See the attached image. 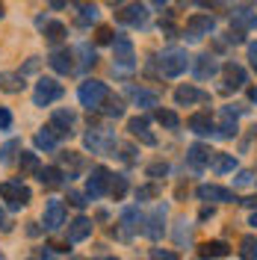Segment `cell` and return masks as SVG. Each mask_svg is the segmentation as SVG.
I'll return each mask as SVG.
<instances>
[{"instance_id": "1", "label": "cell", "mask_w": 257, "mask_h": 260, "mask_svg": "<svg viewBox=\"0 0 257 260\" xmlns=\"http://www.w3.org/2000/svg\"><path fill=\"white\" fill-rule=\"evenodd\" d=\"M157 62H160L163 77H180V74L189 68V53H186L183 48H166Z\"/></svg>"}, {"instance_id": "2", "label": "cell", "mask_w": 257, "mask_h": 260, "mask_svg": "<svg viewBox=\"0 0 257 260\" xmlns=\"http://www.w3.org/2000/svg\"><path fill=\"white\" fill-rule=\"evenodd\" d=\"M77 98H80V104L86 110H98L110 98V89H107V83H101V80H83L80 89H77Z\"/></svg>"}, {"instance_id": "3", "label": "cell", "mask_w": 257, "mask_h": 260, "mask_svg": "<svg viewBox=\"0 0 257 260\" xmlns=\"http://www.w3.org/2000/svg\"><path fill=\"white\" fill-rule=\"evenodd\" d=\"M113 68L115 71H133L136 68V53H133V42L127 36H115L113 42Z\"/></svg>"}, {"instance_id": "4", "label": "cell", "mask_w": 257, "mask_h": 260, "mask_svg": "<svg viewBox=\"0 0 257 260\" xmlns=\"http://www.w3.org/2000/svg\"><path fill=\"white\" fill-rule=\"evenodd\" d=\"M0 198H3L12 210H18V207L30 204V189H27L21 180H3V183H0Z\"/></svg>"}, {"instance_id": "5", "label": "cell", "mask_w": 257, "mask_h": 260, "mask_svg": "<svg viewBox=\"0 0 257 260\" xmlns=\"http://www.w3.org/2000/svg\"><path fill=\"white\" fill-rule=\"evenodd\" d=\"M59 98H62V86L53 77H42V80L36 83V92H33V104L36 107H48V104L59 101Z\"/></svg>"}, {"instance_id": "6", "label": "cell", "mask_w": 257, "mask_h": 260, "mask_svg": "<svg viewBox=\"0 0 257 260\" xmlns=\"http://www.w3.org/2000/svg\"><path fill=\"white\" fill-rule=\"evenodd\" d=\"M83 142H86V148H89L92 154H110V151L118 148V139H115L110 130H89Z\"/></svg>"}, {"instance_id": "7", "label": "cell", "mask_w": 257, "mask_h": 260, "mask_svg": "<svg viewBox=\"0 0 257 260\" xmlns=\"http://www.w3.org/2000/svg\"><path fill=\"white\" fill-rule=\"evenodd\" d=\"M110 180H113L110 169L95 166V169H92V175H89V180H86V192H89V198L95 201V198H101V195L110 192Z\"/></svg>"}, {"instance_id": "8", "label": "cell", "mask_w": 257, "mask_h": 260, "mask_svg": "<svg viewBox=\"0 0 257 260\" xmlns=\"http://www.w3.org/2000/svg\"><path fill=\"white\" fill-rule=\"evenodd\" d=\"M186 30H189V42L195 39H201V36H210V32L216 30V18L210 15V12H198L186 21Z\"/></svg>"}, {"instance_id": "9", "label": "cell", "mask_w": 257, "mask_h": 260, "mask_svg": "<svg viewBox=\"0 0 257 260\" xmlns=\"http://www.w3.org/2000/svg\"><path fill=\"white\" fill-rule=\"evenodd\" d=\"M74 121H77V115L71 113V110H56V113L50 115V124L48 127L56 133V139H65V136H71L74 133Z\"/></svg>"}, {"instance_id": "10", "label": "cell", "mask_w": 257, "mask_h": 260, "mask_svg": "<svg viewBox=\"0 0 257 260\" xmlns=\"http://www.w3.org/2000/svg\"><path fill=\"white\" fill-rule=\"evenodd\" d=\"M115 18L121 24H130V27H145L148 24V6L145 3H130L121 12H115Z\"/></svg>"}, {"instance_id": "11", "label": "cell", "mask_w": 257, "mask_h": 260, "mask_svg": "<svg viewBox=\"0 0 257 260\" xmlns=\"http://www.w3.org/2000/svg\"><path fill=\"white\" fill-rule=\"evenodd\" d=\"M59 225H65V204L59 198H48V204H45V231H59Z\"/></svg>"}, {"instance_id": "12", "label": "cell", "mask_w": 257, "mask_h": 260, "mask_svg": "<svg viewBox=\"0 0 257 260\" xmlns=\"http://www.w3.org/2000/svg\"><path fill=\"white\" fill-rule=\"evenodd\" d=\"M98 18H101V12H98V6L92 0H77L74 3V21H77V27H92V24H98Z\"/></svg>"}, {"instance_id": "13", "label": "cell", "mask_w": 257, "mask_h": 260, "mask_svg": "<svg viewBox=\"0 0 257 260\" xmlns=\"http://www.w3.org/2000/svg\"><path fill=\"white\" fill-rule=\"evenodd\" d=\"M222 74H225V83H222V89L225 92H234V89H242L245 83H248V77H245V68L237 62H228L225 68H222Z\"/></svg>"}, {"instance_id": "14", "label": "cell", "mask_w": 257, "mask_h": 260, "mask_svg": "<svg viewBox=\"0 0 257 260\" xmlns=\"http://www.w3.org/2000/svg\"><path fill=\"white\" fill-rule=\"evenodd\" d=\"M163 222H166V207H163V204H157V207L151 210V216L145 219L142 234H145V237H151V240H160L163 231H166V228H163Z\"/></svg>"}, {"instance_id": "15", "label": "cell", "mask_w": 257, "mask_h": 260, "mask_svg": "<svg viewBox=\"0 0 257 260\" xmlns=\"http://www.w3.org/2000/svg\"><path fill=\"white\" fill-rule=\"evenodd\" d=\"M192 68H195V77H198V80H210V77H216V74L222 71L219 59L210 56V53H201V56L192 62Z\"/></svg>"}, {"instance_id": "16", "label": "cell", "mask_w": 257, "mask_h": 260, "mask_svg": "<svg viewBox=\"0 0 257 260\" xmlns=\"http://www.w3.org/2000/svg\"><path fill=\"white\" fill-rule=\"evenodd\" d=\"M198 198H201V201H222V204H228V201H240L231 189L216 186V183H204V186H198Z\"/></svg>"}, {"instance_id": "17", "label": "cell", "mask_w": 257, "mask_h": 260, "mask_svg": "<svg viewBox=\"0 0 257 260\" xmlns=\"http://www.w3.org/2000/svg\"><path fill=\"white\" fill-rule=\"evenodd\" d=\"M92 219H86V216H77L71 225H68V234H65V240L68 243H83L86 237H92Z\"/></svg>"}, {"instance_id": "18", "label": "cell", "mask_w": 257, "mask_h": 260, "mask_svg": "<svg viewBox=\"0 0 257 260\" xmlns=\"http://www.w3.org/2000/svg\"><path fill=\"white\" fill-rule=\"evenodd\" d=\"M71 59H74V53L59 48V50H53V53L48 56V65L56 71V74H71V71H74V62H71Z\"/></svg>"}, {"instance_id": "19", "label": "cell", "mask_w": 257, "mask_h": 260, "mask_svg": "<svg viewBox=\"0 0 257 260\" xmlns=\"http://www.w3.org/2000/svg\"><path fill=\"white\" fill-rule=\"evenodd\" d=\"M139 222H145L139 207H124V210H121V234H118V237L127 240L130 234H136V231H139Z\"/></svg>"}, {"instance_id": "20", "label": "cell", "mask_w": 257, "mask_h": 260, "mask_svg": "<svg viewBox=\"0 0 257 260\" xmlns=\"http://www.w3.org/2000/svg\"><path fill=\"white\" fill-rule=\"evenodd\" d=\"M210 160H213V151L204 148V145H192L189 151H186V162H189V169H195V172L207 169Z\"/></svg>"}, {"instance_id": "21", "label": "cell", "mask_w": 257, "mask_h": 260, "mask_svg": "<svg viewBox=\"0 0 257 260\" xmlns=\"http://www.w3.org/2000/svg\"><path fill=\"white\" fill-rule=\"evenodd\" d=\"M237 113H245V107H225L222 110V127H219V136H225V139H231V136H237Z\"/></svg>"}, {"instance_id": "22", "label": "cell", "mask_w": 257, "mask_h": 260, "mask_svg": "<svg viewBox=\"0 0 257 260\" xmlns=\"http://www.w3.org/2000/svg\"><path fill=\"white\" fill-rule=\"evenodd\" d=\"M127 130L136 136V139H139V142H145V145H157V136L148 130V118H130Z\"/></svg>"}, {"instance_id": "23", "label": "cell", "mask_w": 257, "mask_h": 260, "mask_svg": "<svg viewBox=\"0 0 257 260\" xmlns=\"http://www.w3.org/2000/svg\"><path fill=\"white\" fill-rule=\"evenodd\" d=\"M198 101H207V95L201 92V89H195V86H180L175 92V104L177 107H192Z\"/></svg>"}, {"instance_id": "24", "label": "cell", "mask_w": 257, "mask_h": 260, "mask_svg": "<svg viewBox=\"0 0 257 260\" xmlns=\"http://www.w3.org/2000/svg\"><path fill=\"white\" fill-rule=\"evenodd\" d=\"M186 127L192 133H198V136H213V118H210V113H195L186 121Z\"/></svg>"}, {"instance_id": "25", "label": "cell", "mask_w": 257, "mask_h": 260, "mask_svg": "<svg viewBox=\"0 0 257 260\" xmlns=\"http://www.w3.org/2000/svg\"><path fill=\"white\" fill-rule=\"evenodd\" d=\"M39 24L45 27V39H48V42H53V45H56V42H62L65 32H68L62 21H45V18H39Z\"/></svg>"}, {"instance_id": "26", "label": "cell", "mask_w": 257, "mask_h": 260, "mask_svg": "<svg viewBox=\"0 0 257 260\" xmlns=\"http://www.w3.org/2000/svg\"><path fill=\"white\" fill-rule=\"evenodd\" d=\"M27 83H24V74H12V71H0V89L3 92H21Z\"/></svg>"}, {"instance_id": "27", "label": "cell", "mask_w": 257, "mask_h": 260, "mask_svg": "<svg viewBox=\"0 0 257 260\" xmlns=\"http://www.w3.org/2000/svg\"><path fill=\"white\" fill-rule=\"evenodd\" d=\"M18 166H21V175H39V169H42V162H39V154H33V151H21V157H18Z\"/></svg>"}, {"instance_id": "28", "label": "cell", "mask_w": 257, "mask_h": 260, "mask_svg": "<svg viewBox=\"0 0 257 260\" xmlns=\"http://www.w3.org/2000/svg\"><path fill=\"white\" fill-rule=\"evenodd\" d=\"M228 254H231V248H228V243H222V240H213V243L201 245V257H207V260L228 257Z\"/></svg>"}, {"instance_id": "29", "label": "cell", "mask_w": 257, "mask_h": 260, "mask_svg": "<svg viewBox=\"0 0 257 260\" xmlns=\"http://www.w3.org/2000/svg\"><path fill=\"white\" fill-rule=\"evenodd\" d=\"M133 101H136V107L151 110V107H157V104H160V95H157V92H151V89H133Z\"/></svg>"}, {"instance_id": "30", "label": "cell", "mask_w": 257, "mask_h": 260, "mask_svg": "<svg viewBox=\"0 0 257 260\" xmlns=\"http://www.w3.org/2000/svg\"><path fill=\"white\" fill-rule=\"evenodd\" d=\"M36 148H39V151H53V148H56V133L50 127H42L36 133Z\"/></svg>"}, {"instance_id": "31", "label": "cell", "mask_w": 257, "mask_h": 260, "mask_svg": "<svg viewBox=\"0 0 257 260\" xmlns=\"http://www.w3.org/2000/svg\"><path fill=\"white\" fill-rule=\"evenodd\" d=\"M240 257L242 260H257V237L254 234H245L240 240Z\"/></svg>"}, {"instance_id": "32", "label": "cell", "mask_w": 257, "mask_h": 260, "mask_svg": "<svg viewBox=\"0 0 257 260\" xmlns=\"http://www.w3.org/2000/svg\"><path fill=\"white\" fill-rule=\"evenodd\" d=\"M62 172L56 169V166H48V169H39V180L45 183V186H59L62 183Z\"/></svg>"}, {"instance_id": "33", "label": "cell", "mask_w": 257, "mask_h": 260, "mask_svg": "<svg viewBox=\"0 0 257 260\" xmlns=\"http://www.w3.org/2000/svg\"><path fill=\"white\" fill-rule=\"evenodd\" d=\"M234 24H240V27H245V30H254L257 27V12H251V9H237L234 12Z\"/></svg>"}, {"instance_id": "34", "label": "cell", "mask_w": 257, "mask_h": 260, "mask_svg": "<svg viewBox=\"0 0 257 260\" xmlns=\"http://www.w3.org/2000/svg\"><path fill=\"white\" fill-rule=\"evenodd\" d=\"M213 169H216L219 175H228V172L237 169V157H234V154H219V157L213 160Z\"/></svg>"}, {"instance_id": "35", "label": "cell", "mask_w": 257, "mask_h": 260, "mask_svg": "<svg viewBox=\"0 0 257 260\" xmlns=\"http://www.w3.org/2000/svg\"><path fill=\"white\" fill-rule=\"evenodd\" d=\"M157 121H160L163 127H169V130L180 127V118H177L175 110H157Z\"/></svg>"}, {"instance_id": "36", "label": "cell", "mask_w": 257, "mask_h": 260, "mask_svg": "<svg viewBox=\"0 0 257 260\" xmlns=\"http://www.w3.org/2000/svg\"><path fill=\"white\" fill-rule=\"evenodd\" d=\"M124 192H127V178L124 175H113V180H110V195L118 201V198H124Z\"/></svg>"}, {"instance_id": "37", "label": "cell", "mask_w": 257, "mask_h": 260, "mask_svg": "<svg viewBox=\"0 0 257 260\" xmlns=\"http://www.w3.org/2000/svg\"><path fill=\"white\" fill-rule=\"evenodd\" d=\"M189 237H192V231H189V222H186V219H180V222H177V231H175V243H177V245H183V243H189Z\"/></svg>"}, {"instance_id": "38", "label": "cell", "mask_w": 257, "mask_h": 260, "mask_svg": "<svg viewBox=\"0 0 257 260\" xmlns=\"http://www.w3.org/2000/svg\"><path fill=\"white\" fill-rule=\"evenodd\" d=\"M104 113L110 115V118H121V115H124V104H121L118 98H113V101L107 104V110H104Z\"/></svg>"}, {"instance_id": "39", "label": "cell", "mask_w": 257, "mask_h": 260, "mask_svg": "<svg viewBox=\"0 0 257 260\" xmlns=\"http://www.w3.org/2000/svg\"><path fill=\"white\" fill-rule=\"evenodd\" d=\"M77 53H80V65H95V50L89 45H77Z\"/></svg>"}, {"instance_id": "40", "label": "cell", "mask_w": 257, "mask_h": 260, "mask_svg": "<svg viewBox=\"0 0 257 260\" xmlns=\"http://www.w3.org/2000/svg\"><path fill=\"white\" fill-rule=\"evenodd\" d=\"M18 148H21V142H15V139H12V142H6V145L0 148V162H9Z\"/></svg>"}, {"instance_id": "41", "label": "cell", "mask_w": 257, "mask_h": 260, "mask_svg": "<svg viewBox=\"0 0 257 260\" xmlns=\"http://www.w3.org/2000/svg\"><path fill=\"white\" fill-rule=\"evenodd\" d=\"M166 175H169V166H166V162H151V166H148V178H166Z\"/></svg>"}, {"instance_id": "42", "label": "cell", "mask_w": 257, "mask_h": 260, "mask_svg": "<svg viewBox=\"0 0 257 260\" xmlns=\"http://www.w3.org/2000/svg\"><path fill=\"white\" fill-rule=\"evenodd\" d=\"M59 160H62L65 166H71V169H83V160L77 154H71V151H68V154H59Z\"/></svg>"}, {"instance_id": "43", "label": "cell", "mask_w": 257, "mask_h": 260, "mask_svg": "<svg viewBox=\"0 0 257 260\" xmlns=\"http://www.w3.org/2000/svg\"><path fill=\"white\" fill-rule=\"evenodd\" d=\"M151 257H154V260H180L175 251H169V248H154V251H151Z\"/></svg>"}, {"instance_id": "44", "label": "cell", "mask_w": 257, "mask_h": 260, "mask_svg": "<svg viewBox=\"0 0 257 260\" xmlns=\"http://www.w3.org/2000/svg\"><path fill=\"white\" fill-rule=\"evenodd\" d=\"M68 204H74L77 210H83V207H86V198H83V192L71 189V192H68Z\"/></svg>"}, {"instance_id": "45", "label": "cell", "mask_w": 257, "mask_h": 260, "mask_svg": "<svg viewBox=\"0 0 257 260\" xmlns=\"http://www.w3.org/2000/svg\"><path fill=\"white\" fill-rule=\"evenodd\" d=\"M12 127V113L6 107H0V130H9Z\"/></svg>"}, {"instance_id": "46", "label": "cell", "mask_w": 257, "mask_h": 260, "mask_svg": "<svg viewBox=\"0 0 257 260\" xmlns=\"http://www.w3.org/2000/svg\"><path fill=\"white\" fill-rule=\"evenodd\" d=\"M113 36H115V32L110 30V27H101V30H98V42H104V45H110V42H115Z\"/></svg>"}, {"instance_id": "47", "label": "cell", "mask_w": 257, "mask_h": 260, "mask_svg": "<svg viewBox=\"0 0 257 260\" xmlns=\"http://www.w3.org/2000/svg\"><path fill=\"white\" fill-rule=\"evenodd\" d=\"M251 180H254V175H251V172H248V169H242L240 175H237V186H248V183H251Z\"/></svg>"}, {"instance_id": "48", "label": "cell", "mask_w": 257, "mask_h": 260, "mask_svg": "<svg viewBox=\"0 0 257 260\" xmlns=\"http://www.w3.org/2000/svg\"><path fill=\"white\" fill-rule=\"evenodd\" d=\"M157 195V186H142V189H136V198L145 201V198H154Z\"/></svg>"}, {"instance_id": "49", "label": "cell", "mask_w": 257, "mask_h": 260, "mask_svg": "<svg viewBox=\"0 0 257 260\" xmlns=\"http://www.w3.org/2000/svg\"><path fill=\"white\" fill-rule=\"evenodd\" d=\"M248 59H251V65L257 68V42H251V45H248Z\"/></svg>"}, {"instance_id": "50", "label": "cell", "mask_w": 257, "mask_h": 260, "mask_svg": "<svg viewBox=\"0 0 257 260\" xmlns=\"http://www.w3.org/2000/svg\"><path fill=\"white\" fill-rule=\"evenodd\" d=\"M133 154H136V148H130V145H124V148H121V157H124V160H133Z\"/></svg>"}, {"instance_id": "51", "label": "cell", "mask_w": 257, "mask_h": 260, "mask_svg": "<svg viewBox=\"0 0 257 260\" xmlns=\"http://www.w3.org/2000/svg\"><path fill=\"white\" fill-rule=\"evenodd\" d=\"M50 9H62V6H68V0H48Z\"/></svg>"}, {"instance_id": "52", "label": "cell", "mask_w": 257, "mask_h": 260, "mask_svg": "<svg viewBox=\"0 0 257 260\" xmlns=\"http://www.w3.org/2000/svg\"><path fill=\"white\" fill-rule=\"evenodd\" d=\"M0 228H3V231H9V228H12V225H9V219L3 216V210H0Z\"/></svg>"}, {"instance_id": "53", "label": "cell", "mask_w": 257, "mask_h": 260, "mask_svg": "<svg viewBox=\"0 0 257 260\" xmlns=\"http://www.w3.org/2000/svg\"><path fill=\"white\" fill-rule=\"evenodd\" d=\"M240 204H245V207H257V198H242Z\"/></svg>"}, {"instance_id": "54", "label": "cell", "mask_w": 257, "mask_h": 260, "mask_svg": "<svg viewBox=\"0 0 257 260\" xmlns=\"http://www.w3.org/2000/svg\"><path fill=\"white\" fill-rule=\"evenodd\" d=\"M42 260H56V257L50 254V248H42Z\"/></svg>"}, {"instance_id": "55", "label": "cell", "mask_w": 257, "mask_h": 260, "mask_svg": "<svg viewBox=\"0 0 257 260\" xmlns=\"http://www.w3.org/2000/svg\"><path fill=\"white\" fill-rule=\"evenodd\" d=\"M251 225H254V228H257V210H254V213H251Z\"/></svg>"}, {"instance_id": "56", "label": "cell", "mask_w": 257, "mask_h": 260, "mask_svg": "<svg viewBox=\"0 0 257 260\" xmlns=\"http://www.w3.org/2000/svg\"><path fill=\"white\" fill-rule=\"evenodd\" d=\"M166 3H169V0H154V6H166Z\"/></svg>"}, {"instance_id": "57", "label": "cell", "mask_w": 257, "mask_h": 260, "mask_svg": "<svg viewBox=\"0 0 257 260\" xmlns=\"http://www.w3.org/2000/svg\"><path fill=\"white\" fill-rule=\"evenodd\" d=\"M251 101H257V89H251Z\"/></svg>"}, {"instance_id": "58", "label": "cell", "mask_w": 257, "mask_h": 260, "mask_svg": "<svg viewBox=\"0 0 257 260\" xmlns=\"http://www.w3.org/2000/svg\"><path fill=\"white\" fill-rule=\"evenodd\" d=\"M0 18H3V0H0Z\"/></svg>"}, {"instance_id": "59", "label": "cell", "mask_w": 257, "mask_h": 260, "mask_svg": "<svg viewBox=\"0 0 257 260\" xmlns=\"http://www.w3.org/2000/svg\"><path fill=\"white\" fill-rule=\"evenodd\" d=\"M254 136H257V124H254Z\"/></svg>"}, {"instance_id": "60", "label": "cell", "mask_w": 257, "mask_h": 260, "mask_svg": "<svg viewBox=\"0 0 257 260\" xmlns=\"http://www.w3.org/2000/svg\"><path fill=\"white\" fill-rule=\"evenodd\" d=\"M115 3H124V0H115Z\"/></svg>"}, {"instance_id": "61", "label": "cell", "mask_w": 257, "mask_h": 260, "mask_svg": "<svg viewBox=\"0 0 257 260\" xmlns=\"http://www.w3.org/2000/svg\"><path fill=\"white\" fill-rule=\"evenodd\" d=\"M0 260H6V257H0Z\"/></svg>"}, {"instance_id": "62", "label": "cell", "mask_w": 257, "mask_h": 260, "mask_svg": "<svg viewBox=\"0 0 257 260\" xmlns=\"http://www.w3.org/2000/svg\"><path fill=\"white\" fill-rule=\"evenodd\" d=\"M110 260H113V257H110Z\"/></svg>"}]
</instances>
